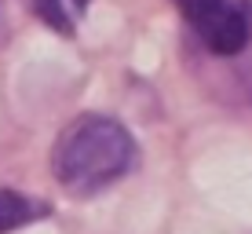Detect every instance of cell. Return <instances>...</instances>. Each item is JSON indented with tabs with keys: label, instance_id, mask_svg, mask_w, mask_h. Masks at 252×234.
Returning a JSON list of instances; mask_svg holds the SVG:
<instances>
[{
	"label": "cell",
	"instance_id": "277c9868",
	"mask_svg": "<svg viewBox=\"0 0 252 234\" xmlns=\"http://www.w3.org/2000/svg\"><path fill=\"white\" fill-rule=\"evenodd\" d=\"M33 15L37 19H44L55 33H63V37H73V15H69V4L66 0H30Z\"/></svg>",
	"mask_w": 252,
	"mask_h": 234
},
{
	"label": "cell",
	"instance_id": "3957f363",
	"mask_svg": "<svg viewBox=\"0 0 252 234\" xmlns=\"http://www.w3.org/2000/svg\"><path fill=\"white\" fill-rule=\"evenodd\" d=\"M51 216V205L48 201H37V198H26L11 187H0V234H11V231H22L37 220H48Z\"/></svg>",
	"mask_w": 252,
	"mask_h": 234
},
{
	"label": "cell",
	"instance_id": "7a4b0ae2",
	"mask_svg": "<svg viewBox=\"0 0 252 234\" xmlns=\"http://www.w3.org/2000/svg\"><path fill=\"white\" fill-rule=\"evenodd\" d=\"M197 33V40L220 59H234L252 40V11L241 0H172Z\"/></svg>",
	"mask_w": 252,
	"mask_h": 234
},
{
	"label": "cell",
	"instance_id": "6da1fadb",
	"mask_svg": "<svg viewBox=\"0 0 252 234\" xmlns=\"http://www.w3.org/2000/svg\"><path fill=\"white\" fill-rule=\"evenodd\" d=\"M135 165V139L121 121L106 114H81L59 132L51 150V172L73 198H88L114 187Z\"/></svg>",
	"mask_w": 252,
	"mask_h": 234
}]
</instances>
